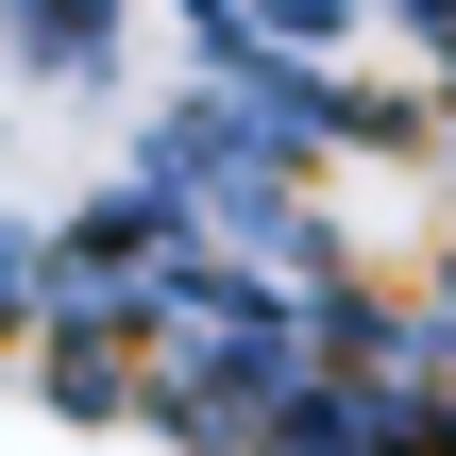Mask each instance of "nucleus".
Masks as SVG:
<instances>
[{
  "label": "nucleus",
  "instance_id": "obj_1",
  "mask_svg": "<svg viewBox=\"0 0 456 456\" xmlns=\"http://www.w3.org/2000/svg\"><path fill=\"white\" fill-rule=\"evenodd\" d=\"M0 338H51V220H0Z\"/></svg>",
  "mask_w": 456,
  "mask_h": 456
}]
</instances>
